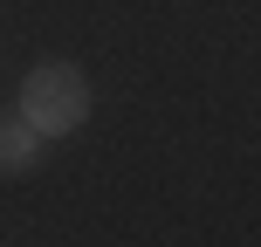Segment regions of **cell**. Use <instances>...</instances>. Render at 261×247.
Wrapping results in <instances>:
<instances>
[{"instance_id":"cell-1","label":"cell","mask_w":261,"mask_h":247,"mask_svg":"<svg viewBox=\"0 0 261 247\" xmlns=\"http://www.w3.org/2000/svg\"><path fill=\"white\" fill-rule=\"evenodd\" d=\"M83 117H90V83L69 62H41L35 76L21 83V124H35L41 138H69Z\"/></svg>"},{"instance_id":"cell-2","label":"cell","mask_w":261,"mask_h":247,"mask_svg":"<svg viewBox=\"0 0 261 247\" xmlns=\"http://www.w3.org/2000/svg\"><path fill=\"white\" fill-rule=\"evenodd\" d=\"M35 144H41L35 124H0V172H28V165L41 158Z\"/></svg>"}]
</instances>
